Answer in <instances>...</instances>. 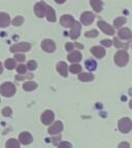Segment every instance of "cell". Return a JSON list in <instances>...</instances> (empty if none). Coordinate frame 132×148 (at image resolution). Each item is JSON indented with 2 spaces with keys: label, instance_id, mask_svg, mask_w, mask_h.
Instances as JSON below:
<instances>
[{
  "label": "cell",
  "instance_id": "20",
  "mask_svg": "<svg viewBox=\"0 0 132 148\" xmlns=\"http://www.w3.org/2000/svg\"><path fill=\"white\" fill-rule=\"evenodd\" d=\"M85 66H86V68L89 70V71H94V70H96V68H97V63L95 62V60L90 59V60L86 61Z\"/></svg>",
  "mask_w": 132,
  "mask_h": 148
},
{
  "label": "cell",
  "instance_id": "34",
  "mask_svg": "<svg viewBox=\"0 0 132 148\" xmlns=\"http://www.w3.org/2000/svg\"><path fill=\"white\" fill-rule=\"evenodd\" d=\"M33 77V74H28V75H25V74H23V75H21V74H19V75H16V79L17 80H22V79H30Z\"/></svg>",
  "mask_w": 132,
  "mask_h": 148
},
{
  "label": "cell",
  "instance_id": "21",
  "mask_svg": "<svg viewBox=\"0 0 132 148\" xmlns=\"http://www.w3.org/2000/svg\"><path fill=\"white\" fill-rule=\"evenodd\" d=\"M5 147L6 148H20V143L17 139H9L6 141V144H5Z\"/></svg>",
  "mask_w": 132,
  "mask_h": 148
},
{
  "label": "cell",
  "instance_id": "12",
  "mask_svg": "<svg viewBox=\"0 0 132 148\" xmlns=\"http://www.w3.org/2000/svg\"><path fill=\"white\" fill-rule=\"evenodd\" d=\"M62 131H63V123H61V121H56V123L48 130V132H49L50 135H58V134H60Z\"/></svg>",
  "mask_w": 132,
  "mask_h": 148
},
{
  "label": "cell",
  "instance_id": "23",
  "mask_svg": "<svg viewBox=\"0 0 132 148\" xmlns=\"http://www.w3.org/2000/svg\"><path fill=\"white\" fill-rule=\"evenodd\" d=\"M90 4L92 5V7L94 8V10H95L96 12H101V9H102V2L101 1H99V0H91Z\"/></svg>",
  "mask_w": 132,
  "mask_h": 148
},
{
  "label": "cell",
  "instance_id": "6",
  "mask_svg": "<svg viewBox=\"0 0 132 148\" xmlns=\"http://www.w3.org/2000/svg\"><path fill=\"white\" fill-rule=\"evenodd\" d=\"M54 118H55V115H54L53 111H51V110H46L44 113L41 114V121H42V123L46 125H51L54 121Z\"/></svg>",
  "mask_w": 132,
  "mask_h": 148
},
{
  "label": "cell",
  "instance_id": "38",
  "mask_svg": "<svg viewBox=\"0 0 132 148\" xmlns=\"http://www.w3.org/2000/svg\"><path fill=\"white\" fill-rule=\"evenodd\" d=\"M101 44L102 45H104V46H107V47H109V46L113 44V41L111 40H109V39H103L101 41Z\"/></svg>",
  "mask_w": 132,
  "mask_h": 148
},
{
  "label": "cell",
  "instance_id": "13",
  "mask_svg": "<svg viewBox=\"0 0 132 148\" xmlns=\"http://www.w3.org/2000/svg\"><path fill=\"white\" fill-rule=\"evenodd\" d=\"M19 140H20V142H21L22 144H24V145H28V144H30L31 142L33 141V138L30 133L23 132L19 136Z\"/></svg>",
  "mask_w": 132,
  "mask_h": 148
},
{
  "label": "cell",
  "instance_id": "16",
  "mask_svg": "<svg viewBox=\"0 0 132 148\" xmlns=\"http://www.w3.org/2000/svg\"><path fill=\"white\" fill-rule=\"evenodd\" d=\"M118 35L122 39H132V32L128 28H123L120 29L118 32Z\"/></svg>",
  "mask_w": 132,
  "mask_h": 148
},
{
  "label": "cell",
  "instance_id": "31",
  "mask_svg": "<svg viewBox=\"0 0 132 148\" xmlns=\"http://www.w3.org/2000/svg\"><path fill=\"white\" fill-rule=\"evenodd\" d=\"M26 66H27L28 69L32 71V70H35L37 68V63L35 62V61L31 60V61H29V62L27 63V65H26Z\"/></svg>",
  "mask_w": 132,
  "mask_h": 148
},
{
  "label": "cell",
  "instance_id": "5",
  "mask_svg": "<svg viewBox=\"0 0 132 148\" xmlns=\"http://www.w3.org/2000/svg\"><path fill=\"white\" fill-rule=\"evenodd\" d=\"M46 9H48V5L44 2H37L34 6V12L38 18H42L44 14H46Z\"/></svg>",
  "mask_w": 132,
  "mask_h": 148
},
{
  "label": "cell",
  "instance_id": "22",
  "mask_svg": "<svg viewBox=\"0 0 132 148\" xmlns=\"http://www.w3.org/2000/svg\"><path fill=\"white\" fill-rule=\"evenodd\" d=\"M37 88V83L34 82V81H27L23 84V88L27 92H30V90H33Z\"/></svg>",
  "mask_w": 132,
  "mask_h": 148
},
{
  "label": "cell",
  "instance_id": "40",
  "mask_svg": "<svg viewBox=\"0 0 132 148\" xmlns=\"http://www.w3.org/2000/svg\"><path fill=\"white\" fill-rule=\"evenodd\" d=\"M2 71H3V66H2V64H1V62H0V74L2 73Z\"/></svg>",
  "mask_w": 132,
  "mask_h": 148
},
{
  "label": "cell",
  "instance_id": "19",
  "mask_svg": "<svg viewBox=\"0 0 132 148\" xmlns=\"http://www.w3.org/2000/svg\"><path fill=\"white\" fill-rule=\"evenodd\" d=\"M46 20L49 22H56V14L52 6H48L46 9Z\"/></svg>",
  "mask_w": 132,
  "mask_h": 148
},
{
  "label": "cell",
  "instance_id": "15",
  "mask_svg": "<svg viewBox=\"0 0 132 148\" xmlns=\"http://www.w3.org/2000/svg\"><path fill=\"white\" fill-rule=\"evenodd\" d=\"M67 58H68V61L71 62L72 64H77V63H79V61L82 60V53L77 51H74L68 55Z\"/></svg>",
  "mask_w": 132,
  "mask_h": 148
},
{
  "label": "cell",
  "instance_id": "10",
  "mask_svg": "<svg viewBox=\"0 0 132 148\" xmlns=\"http://www.w3.org/2000/svg\"><path fill=\"white\" fill-rule=\"evenodd\" d=\"M97 26L101 29L102 31H103V33L104 34H107V35H114L115 31H114V28L111 27V25H109L107 23H105V22L103 21H99L97 23Z\"/></svg>",
  "mask_w": 132,
  "mask_h": 148
},
{
  "label": "cell",
  "instance_id": "18",
  "mask_svg": "<svg viewBox=\"0 0 132 148\" xmlns=\"http://www.w3.org/2000/svg\"><path fill=\"white\" fill-rule=\"evenodd\" d=\"M57 70L63 77H67V64L65 62H59L57 64Z\"/></svg>",
  "mask_w": 132,
  "mask_h": 148
},
{
  "label": "cell",
  "instance_id": "4",
  "mask_svg": "<svg viewBox=\"0 0 132 148\" xmlns=\"http://www.w3.org/2000/svg\"><path fill=\"white\" fill-rule=\"evenodd\" d=\"M31 49L30 43L28 42H21V43H17L10 46V51L12 53H19V51H28Z\"/></svg>",
  "mask_w": 132,
  "mask_h": 148
},
{
  "label": "cell",
  "instance_id": "30",
  "mask_svg": "<svg viewBox=\"0 0 132 148\" xmlns=\"http://www.w3.org/2000/svg\"><path fill=\"white\" fill-rule=\"evenodd\" d=\"M23 22H24L23 16H16V18H14V21H12V25H15V26H21L22 24H23Z\"/></svg>",
  "mask_w": 132,
  "mask_h": 148
},
{
  "label": "cell",
  "instance_id": "27",
  "mask_svg": "<svg viewBox=\"0 0 132 148\" xmlns=\"http://www.w3.org/2000/svg\"><path fill=\"white\" fill-rule=\"evenodd\" d=\"M69 70L71 73H74V74H77V73H81L82 71V66L79 64H72L71 66L69 67Z\"/></svg>",
  "mask_w": 132,
  "mask_h": 148
},
{
  "label": "cell",
  "instance_id": "33",
  "mask_svg": "<svg viewBox=\"0 0 132 148\" xmlns=\"http://www.w3.org/2000/svg\"><path fill=\"white\" fill-rule=\"evenodd\" d=\"M97 35H98L97 30L87 31V32L85 33V36H86V37H89V38H94V37H97Z\"/></svg>",
  "mask_w": 132,
  "mask_h": 148
},
{
  "label": "cell",
  "instance_id": "11",
  "mask_svg": "<svg viewBox=\"0 0 132 148\" xmlns=\"http://www.w3.org/2000/svg\"><path fill=\"white\" fill-rule=\"evenodd\" d=\"M74 23H75L74 18H72L71 16H69V14H64V16H62L60 18V24L63 27H66V28L72 27Z\"/></svg>",
  "mask_w": 132,
  "mask_h": 148
},
{
  "label": "cell",
  "instance_id": "29",
  "mask_svg": "<svg viewBox=\"0 0 132 148\" xmlns=\"http://www.w3.org/2000/svg\"><path fill=\"white\" fill-rule=\"evenodd\" d=\"M26 70H27V66H25L24 64H20L17 66V72L19 74H21V75L26 73Z\"/></svg>",
  "mask_w": 132,
  "mask_h": 148
},
{
  "label": "cell",
  "instance_id": "9",
  "mask_svg": "<svg viewBox=\"0 0 132 148\" xmlns=\"http://www.w3.org/2000/svg\"><path fill=\"white\" fill-rule=\"evenodd\" d=\"M94 18H95V16H94L92 12H84V14H82L81 22L83 25L88 26V25H90V24H92V22L94 21Z\"/></svg>",
  "mask_w": 132,
  "mask_h": 148
},
{
  "label": "cell",
  "instance_id": "36",
  "mask_svg": "<svg viewBox=\"0 0 132 148\" xmlns=\"http://www.w3.org/2000/svg\"><path fill=\"white\" fill-rule=\"evenodd\" d=\"M25 59V56L22 55V53H16V56H15V60L18 61V62H24Z\"/></svg>",
  "mask_w": 132,
  "mask_h": 148
},
{
  "label": "cell",
  "instance_id": "37",
  "mask_svg": "<svg viewBox=\"0 0 132 148\" xmlns=\"http://www.w3.org/2000/svg\"><path fill=\"white\" fill-rule=\"evenodd\" d=\"M65 49L67 51H71L72 49H74V44L71 43V42H67V43L65 44Z\"/></svg>",
  "mask_w": 132,
  "mask_h": 148
},
{
  "label": "cell",
  "instance_id": "17",
  "mask_svg": "<svg viewBox=\"0 0 132 148\" xmlns=\"http://www.w3.org/2000/svg\"><path fill=\"white\" fill-rule=\"evenodd\" d=\"M10 23V18L5 12H0V27L5 28L9 25Z\"/></svg>",
  "mask_w": 132,
  "mask_h": 148
},
{
  "label": "cell",
  "instance_id": "28",
  "mask_svg": "<svg viewBox=\"0 0 132 148\" xmlns=\"http://www.w3.org/2000/svg\"><path fill=\"white\" fill-rule=\"evenodd\" d=\"M114 43L117 49H126L128 47V43H122L121 41H119V39L116 38V37L114 38Z\"/></svg>",
  "mask_w": 132,
  "mask_h": 148
},
{
  "label": "cell",
  "instance_id": "1",
  "mask_svg": "<svg viewBox=\"0 0 132 148\" xmlns=\"http://www.w3.org/2000/svg\"><path fill=\"white\" fill-rule=\"evenodd\" d=\"M16 92V86L12 82H4L0 86V94L4 97H12Z\"/></svg>",
  "mask_w": 132,
  "mask_h": 148
},
{
  "label": "cell",
  "instance_id": "8",
  "mask_svg": "<svg viewBox=\"0 0 132 148\" xmlns=\"http://www.w3.org/2000/svg\"><path fill=\"white\" fill-rule=\"evenodd\" d=\"M81 28H82L81 24L75 21V23H74L73 26L71 27V31L69 32V37L72 40H75L79 38V33H81Z\"/></svg>",
  "mask_w": 132,
  "mask_h": 148
},
{
  "label": "cell",
  "instance_id": "7",
  "mask_svg": "<svg viewBox=\"0 0 132 148\" xmlns=\"http://www.w3.org/2000/svg\"><path fill=\"white\" fill-rule=\"evenodd\" d=\"M41 49L46 53H54L56 49V44L53 40L51 39H44L41 42Z\"/></svg>",
  "mask_w": 132,
  "mask_h": 148
},
{
  "label": "cell",
  "instance_id": "32",
  "mask_svg": "<svg viewBox=\"0 0 132 148\" xmlns=\"http://www.w3.org/2000/svg\"><path fill=\"white\" fill-rule=\"evenodd\" d=\"M12 114V110L10 107H4V108L2 109V115L5 116V117L10 116Z\"/></svg>",
  "mask_w": 132,
  "mask_h": 148
},
{
  "label": "cell",
  "instance_id": "26",
  "mask_svg": "<svg viewBox=\"0 0 132 148\" xmlns=\"http://www.w3.org/2000/svg\"><path fill=\"white\" fill-rule=\"evenodd\" d=\"M4 66L6 67V69L8 70H12L16 68V61L12 60V59H8V60L5 61Z\"/></svg>",
  "mask_w": 132,
  "mask_h": 148
},
{
  "label": "cell",
  "instance_id": "41",
  "mask_svg": "<svg viewBox=\"0 0 132 148\" xmlns=\"http://www.w3.org/2000/svg\"><path fill=\"white\" fill-rule=\"evenodd\" d=\"M129 106H130V108L132 109V100H131V101H130V103H129Z\"/></svg>",
  "mask_w": 132,
  "mask_h": 148
},
{
  "label": "cell",
  "instance_id": "39",
  "mask_svg": "<svg viewBox=\"0 0 132 148\" xmlns=\"http://www.w3.org/2000/svg\"><path fill=\"white\" fill-rule=\"evenodd\" d=\"M118 148H130V145L128 142H122V143L119 144Z\"/></svg>",
  "mask_w": 132,
  "mask_h": 148
},
{
  "label": "cell",
  "instance_id": "35",
  "mask_svg": "<svg viewBox=\"0 0 132 148\" xmlns=\"http://www.w3.org/2000/svg\"><path fill=\"white\" fill-rule=\"evenodd\" d=\"M58 148H72V145L69 143V142H61L60 144L58 145Z\"/></svg>",
  "mask_w": 132,
  "mask_h": 148
},
{
  "label": "cell",
  "instance_id": "24",
  "mask_svg": "<svg viewBox=\"0 0 132 148\" xmlns=\"http://www.w3.org/2000/svg\"><path fill=\"white\" fill-rule=\"evenodd\" d=\"M79 79L81 81H91L94 79V75L91 73H81L79 74Z\"/></svg>",
  "mask_w": 132,
  "mask_h": 148
},
{
  "label": "cell",
  "instance_id": "25",
  "mask_svg": "<svg viewBox=\"0 0 132 148\" xmlns=\"http://www.w3.org/2000/svg\"><path fill=\"white\" fill-rule=\"evenodd\" d=\"M125 23H126V18L124 16H119V18H117L114 21V26L116 28H120L121 26L124 25Z\"/></svg>",
  "mask_w": 132,
  "mask_h": 148
},
{
  "label": "cell",
  "instance_id": "14",
  "mask_svg": "<svg viewBox=\"0 0 132 148\" xmlns=\"http://www.w3.org/2000/svg\"><path fill=\"white\" fill-rule=\"evenodd\" d=\"M91 53L95 56L96 58L102 59L105 56V49L101 46H93L91 49Z\"/></svg>",
  "mask_w": 132,
  "mask_h": 148
},
{
  "label": "cell",
  "instance_id": "2",
  "mask_svg": "<svg viewBox=\"0 0 132 148\" xmlns=\"http://www.w3.org/2000/svg\"><path fill=\"white\" fill-rule=\"evenodd\" d=\"M129 60V56L125 51H119L118 53L115 55V62L118 65L119 67H124L126 66Z\"/></svg>",
  "mask_w": 132,
  "mask_h": 148
},
{
  "label": "cell",
  "instance_id": "3",
  "mask_svg": "<svg viewBox=\"0 0 132 148\" xmlns=\"http://www.w3.org/2000/svg\"><path fill=\"white\" fill-rule=\"evenodd\" d=\"M119 130L122 133H128L132 130V121L127 117L121 118L118 123Z\"/></svg>",
  "mask_w": 132,
  "mask_h": 148
}]
</instances>
